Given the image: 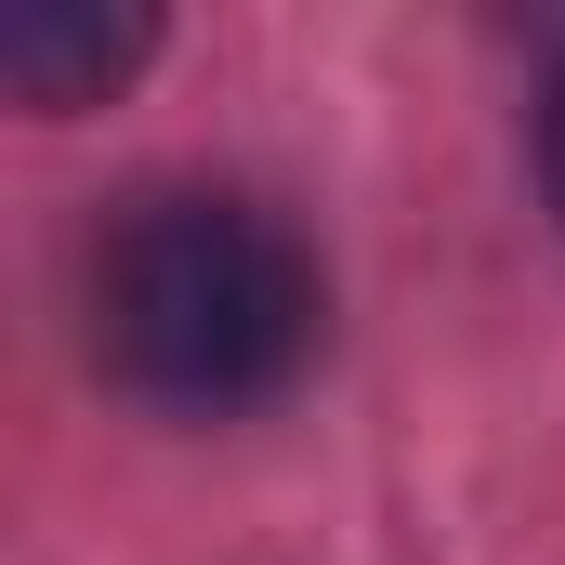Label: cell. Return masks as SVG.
<instances>
[{
  "label": "cell",
  "mask_w": 565,
  "mask_h": 565,
  "mask_svg": "<svg viewBox=\"0 0 565 565\" xmlns=\"http://www.w3.org/2000/svg\"><path fill=\"white\" fill-rule=\"evenodd\" d=\"M79 316H93V369L119 395L171 408V422H224V408H264L316 355L329 277L264 198L158 184L93 237Z\"/></svg>",
  "instance_id": "1"
},
{
  "label": "cell",
  "mask_w": 565,
  "mask_h": 565,
  "mask_svg": "<svg viewBox=\"0 0 565 565\" xmlns=\"http://www.w3.org/2000/svg\"><path fill=\"white\" fill-rule=\"evenodd\" d=\"M540 184H553V211H565V79H553V106H540Z\"/></svg>",
  "instance_id": "3"
},
{
  "label": "cell",
  "mask_w": 565,
  "mask_h": 565,
  "mask_svg": "<svg viewBox=\"0 0 565 565\" xmlns=\"http://www.w3.org/2000/svg\"><path fill=\"white\" fill-rule=\"evenodd\" d=\"M145 13H106V0H13L0 13V93L66 119V106H106L119 79L145 66Z\"/></svg>",
  "instance_id": "2"
}]
</instances>
